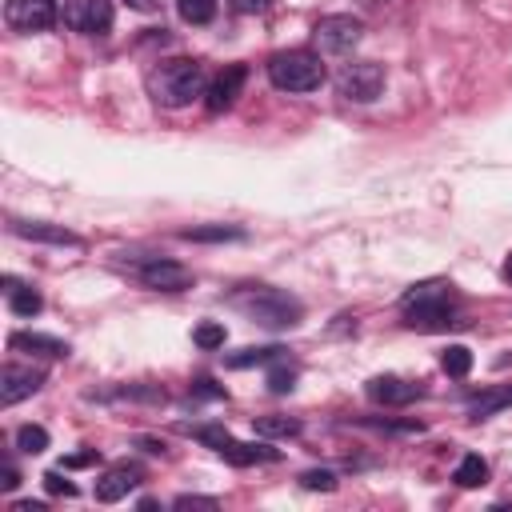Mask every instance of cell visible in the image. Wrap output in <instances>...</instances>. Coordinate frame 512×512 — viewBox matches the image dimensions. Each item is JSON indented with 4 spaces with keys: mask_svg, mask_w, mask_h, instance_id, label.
I'll list each match as a JSON object with an SVG mask.
<instances>
[{
    "mask_svg": "<svg viewBox=\"0 0 512 512\" xmlns=\"http://www.w3.org/2000/svg\"><path fill=\"white\" fill-rule=\"evenodd\" d=\"M400 308H404V324L416 332H444V328L460 324L456 304H452V284H444V280L416 284L412 292H404Z\"/></svg>",
    "mask_w": 512,
    "mask_h": 512,
    "instance_id": "cell-1",
    "label": "cell"
},
{
    "mask_svg": "<svg viewBox=\"0 0 512 512\" xmlns=\"http://www.w3.org/2000/svg\"><path fill=\"white\" fill-rule=\"evenodd\" d=\"M148 88H152L156 104H164V108H188L192 100L204 96L208 76H204V64L200 60L176 56V60H160V68L148 76Z\"/></svg>",
    "mask_w": 512,
    "mask_h": 512,
    "instance_id": "cell-2",
    "label": "cell"
},
{
    "mask_svg": "<svg viewBox=\"0 0 512 512\" xmlns=\"http://www.w3.org/2000/svg\"><path fill=\"white\" fill-rule=\"evenodd\" d=\"M232 304H236L248 320H256L260 328H272V332L296 328L300 316H304V304H300L296 296H288V292H280V288H268V284H248V288L232 292Z\"/></svg>",
    "mask_w": 512,
    "mask_h": 512,
    "instance_id": "cell-3",
    "label": "cell"
},
{
    "mask_svg": "<svg viewBox=\"0 0 512 512\" xmlns=\"http://www.w3.org/2000/svg\"><path fill=\"white\" fill-rule=\"evenodd\" d=\"M268 80H272V88H280V92H316V88L324 84L320 52H312V48L276 52V56L268 60Z\"/></svg>",
    "mask_w": 512,
    "mask_h": 512,
    "instance_id": "cell-4",
    "label": "cell"
},
{
    "mask_svg": "<svg viewBox=\"0 0 512 512\" xmlns=\"http://www.w3.org/2000/svg\"><path fill=\"white\" fill-rule=\"evenodd\" d=\"M360 36H364V24H360L356 16H348V12L320 16L316 28H312V44H316V52H328V56H344V52H352V48L360 44Z\"/></svg>",
    "mask_w": 512,
    "mask_h": 512,
    "instance_id": "cell-5",
    "label": "cell"
},
{
    "mask_svg": "<svg viewBox=\"0 0 512 512\" xmlns=\"http://www.w3.org/2000/svg\"><path fill=\"white\" fill-rule=\"evenodd\" d=\"M336 92L352 104H372L384 92V68L376 60H352L336 72Z\"/></svg>",
    "mask_w": 512,
    "mask_h": 512,
    "instance_id": "cell-6",
    "label": "cell"
},
{
    "mask_svg": "<svg viewBox=\"0 0 512 512\" xmlns=\"http://www.w3.org/2000/svg\"><path fill=\"white\" fill-rule=\"evenodd\" d=\"M64 24L72 32H84V36H104L112 28V0H64L60 8Z\"/></svg>",
    "mask_w": 512,
    "mask_h": 512,
    "instance_id": "cell-7",
    "label": "cell"
},
{
    "mask_svg": "<svg viewBox=\"0 0 512 512\" xmlns=\"http://www.w3.org/2000/svg\"><path fill=\"white\" fill-rule=\"evenodd\" d=\"M136 280L152 292H184L192 288V272L168 256H148L144 264H136Z\"/></svg>",
    "mask_w": 512,
    "mask_h": 512,
    "instance_id": "cell-8",
    "label": "cell"
},
{
    "mask_svg": "<svg viewBox=\"0 0 512 512\" xmlns=\"http://www.w3.org/2000/svg\"><path fill=\"white\" fill-rule=\"evenodd\" d=\"M4 20L12 32H48L56 24V4L52 0H8L4 4Z\"/></svg>",
    "mask_w": 512,
    "mask_h": 512,
    "instance_id": "cell-9",
    "label": "cell"
},
{
    "mask_svg": "<svg viewBox=\"0 0 512 512\" xmlns=\"http://www.w3.org/2000/svg\"><path fill=\"white\" fill-rule=\"evenodd\" d=\"M40 388H44V372L40 368H28V364H4L0 368V404L4 408L20 404L24 396H32Z\"/></svg>",
    "mask_w": 512,
    "mask_h": 512,
    "instance_id": "cell-10",
    "label": "cell"
},
{
    "mask_svg": "<svg viewBox=\"0 0 512 512\" xmlns=\"http://www.w3.org/2000/svg\"><path fill=\"white\" fill-rule=\"evenodd\" d=\"M368 400H376V404H384V408H404V404H412V400H420L424 396V388L416 384V380H404V376H372L368 380Z\"/></svg>",
    "mask_w": 512,
    "mask_h": 512,
    "instance_id": "cell-11",
    "label": "cell"
},
{
    "mask_svg": "<svg viewBox=\"0 0 512 512\" xmlns=\"http://www.w3.org/2000/svg\"><path fill=\"white\" fill-rule=\"evenodd\" d=\"M244 80H248V68H244V64H228V68L208 84V92H204V108H208L212 116L224 112V108H232L236 96H240V88H244Z\"/></svg>",
    "mask_w": 512,
    "mask_h": 512,
    "instance_id": "cell-12",
    "label": "cell"
},
{
    "mask_svg": "<svg viewBox=\"0 0 512 512\" xmlns=\"http://www.w3.org/2000/svg\"><path fill=\"white\" fill-rule=\"evenodd\" d=\"M140 480H144V468H140V464H112V468L96 480V500H100V504H116V500H124Z\"/></svg>",
    "mask_w": 512,
    "mask_h": 512,
    "instance_id": "cell-13",
    "label": "cell"
},
{
    "mask_svg": "<svg viewBox=\"0 0 512 512\" xmlns=\"http://www.w3.org/2000/svg\"><path fill=\"white\" fill-rule=\"evenodd\" d=\"M16 236L24 240H40V244H60V248H80V236L68 232L64 224H44V220H12L8 224Z\"/></svg>",
    "mask_w": 512,
    "mask_h": 512,
    "instance_id": "cell-14",
    "label": "cell"
},
{
    "mask_svg": "<svg viewBox=\"0 0 512 512\" xmlns=\"http://www.w3.org/2000/svg\"><path fill=\"white\" fill-rule=\"evenodd\" d=\"M220 456H224L228 464H236V468H248V464H276V460H280L276 448H268V444H244V440H232V436L220 444Z\"/></svg>",
    "mask_w": 512,
    "mask_h": 512,
    "instance_id": "cell-15",
    "label": "cell"
},
{
    "mask_svg": "<svg viewBox=\"0 0 512 512\" xmlns=\"http://www.w3.org/2000/svg\"><path fill=\"white\" fill-rule=\"evenodd\" d=\"M4 300H8V308H12L16 316H36V312L44 308L40 292H36L32 284L16 280V276H4Z\"/></svg>",
    "mask_w": 512,
    "mask_h": 512,
    "instance_id": "cell-16",
    "label": "cell"
},
{
    "mask_svg": "<svg viewBox=\"0 0 512 512\" xmlns=\"http://www.w3.org/2000/svg\"><path fill=\"white\" fill-rule=\"evenodd\" d=\"M8 344H12V348H20V352H32V356H48V360L68 356V344H64V340H56V336H44V332H16Z\"/></svg>",
    "mask_w": 512,
    "mask_h": 512,
    "instance_id": "cell-17",
    "label": "cell"
},
{
    "mask_svg": "<svg viewBox=\"0 0 512 512\" xmlns=\"http://www.w3.org/2000/svg\"><path fill=\"white\" fill-rule=\"evenodd\" d=\"M504 408H512V384H500V388H488L484 396H476L472 408H468V416L472 420H488V416H496Z\"/></svg>",
    "mask_w": 512,
    "mask_h": 512,
    "instance_id": "cell-18",
    "label": "cell"
},
{
    "mask_svg": "<svg viewBox=\"0 0 512 512\" xmlns=\"http://www.w3.org/2000/svg\"><path fill=\"white\" fill-rule=\"evenodd\" d=\"M452 480H456L460 488H480V484L488 480V460H484V456H476V452L460 456V464H456Z\"/></svg>",
    "mask_w": 512,
    "mask_h": 512,
    "instance_id": "cell-19",
    "label": "cell"
},
{
    "mask_svg": "<svg viewBox=\"0 0 512 512\" xmlns=\"http://www.w3.org/2000/svg\"><path fill=\"white\" fill-rule=\"evenodd\" d=\"M184 240H200V244H220V240H244V228L236 224H208V228H184Z\"/></svg>",
    "mask_w": 512,
    "mask_h": 512,
    "instance_id": "cell-20",
    "label": "cell"
},
{
    "mask_svg": "<svg viewBox=\"0 0 512 512\" xmlns=\"http://www.w3.org/2000/svg\"><path fill=\"white\" fill-rule=\"evenodd\" d=\"M284 352H288V348H280V344H268V348H240V352H232V356H228V368H248V364H276Z\"/></svg>",
    "mask_w": 512,
    "mask_h": 512,
    "instance_id": "cell-21",
    "label": "cell"
},
{
    "mask_svg": "<svg viewBox=\"0 0 512 512\" xmlns=\"http://www.w3.org/2000/svg\"><path fill=\"white\" fill-rule=\"evenodd\" d=\"M252 428H256V436H276V440L300 436V420H292V416H256Z\"/></svg>",
    "mask_w": 512,
    "mask_h": 512,
    "instance_id": "cell-22",
    "label": "cell"
},
{
    "mask_svg": "<svg viewBox=\"0 0 512 512\" xmlns=\"http://www.w3.org/2000/svg\"><path fill=\"white\" fill-rule=\"evenodd\" d=\"M440 368H444L448 376L464 380V376L472 372V352H468L464 344H448V348H444V356H440Z\"/></svg>",
    "mask_w": 512,
    "mask_h": 512,
    "instance_id": "cell-23",
    "label": "cell"
},
{
    "mask_svg": "<svg viewBox=\"0 0 512 512\" xmlns=\"http://www.w3.org/2000/svg\"><path fill=\"white\" fill-rule=\"evenodd\" d=\"M224 340H228V332H224V324H216V320H204V324H196V332H192V344H196L200 352H216V348H224Z\"/></svg>",
    "mask_w": 512,
    "mask_h": 512,
    "instance_id": "cell-24",
    "label": "cell"
},
{
    "mask_svg": "<svg viewBox=\"0 0 512 512\" xmlns=\"http://www.w3.org/2000/svg\"><path fill=\"white\" fill-rule=\"evenodd\" d=\"M176 12L184 24H208L216 16V0H176Z\"/></svg>",
    "mask_w": 512,
    "mask_h": 512,
    "instance_id": "cell-25",
    "label": "cell"
},
{
    "mask_svg": "<svg viewBox=\"0 0 512 512\" xmlns=\"http://www.w3.org/2000/svg\"><path fill=\"white\" fill-rule=\"evenodd\" d=\"M16 448L28 456H40L48 448V432L40 424H24V428H16Z\"/></svg>",
    "mask_w": 512,
    "mask_h": 512,
    "instance_id": "cell-26",
    "label": "cell"
},
{
    "mask_svg": "<svg viewBox=\"0 0 512 512\" xmlns=\"http://www.w3.org/2000/svg\"><path fill=\"white\" fill-rule=\"evenodd\" d=\"M268 388H272V392H292V388H296V368L284 364V356H280L276 368L268 372Z\"/></svg>",
    "mask_w": 512,
    "mask_h": 512,
    "instance_id": "cell-27",
    "label": "cell"
},
{
    "mask_svg": "<svg viewBox=\"0 0 512 512\" xmlns=\"http://www.w3.org/2000/svg\"><path fill=\"white\" fill-rule=\"evenodd\" d=\"M300 484H304V488H320V492H332V488H336V476H332L328 468H312V472H304V476H300Z\"/></svg>",
    "mask_w": 512,
    "mask_h": 512,
    "instance_id": "cell-28",
    "label": "cell"
},
{
    "mask_svg": "<svg viewBox=\"0 0 512 512\" xmlns=\"http://www.w3.org/2000/svg\"><path fill=\"white\" fill-rule=\"evenodd\" d=\"M60 472H64V468H60ZM60 472H44V488H48L52 496H76V484L64 480Z\"/></svg>",
    "mask_w": 512,
    "mask_h": 512,
    "instance_id": "cell-29",
    "label": "cell"
},
{
    "mask_svg": "<svg viewBox=\"0 0 512 512\" xmlns=\"http://www.w3.org/2000/svg\"><path fill=\"white\" fill-rule=\"evenodd\" d=\"M96 460H100V456L88 448V452H72V456H64L60 468H88V464H96Z\"/></svg>",
    "mask_w": 512,
    "mask_h": 512,
    "instance_id": "cell-30",
    "label": "cell"
},
{
    "mask_svg": "<svg viewBox=\"0 0 512 512\" xmlns=\"http://www.w3.org/2000/svg\"><path fill=\"white\" fill-rule=\"evenodd\" d=\"M192 392H196V396H208V400H220V396H224V388H216V384H212V380H208V376H200V380H196V388H192Z\"/></svg>",
    "mask_w": 512,
    "mask_h": 512,
    "instance_id": "cell-31",
    "label": "cell"
},
{
    "mask_svg": "<svg viewBox=\"0 0 512 512\" xmlns=\"http://www.w3.org/2000/svg\"><path fill=\"white\" fill-rule=\"evenodd\" d=\"M176 508H216L212 496H176Z\"/></svg>",
    "mask_w": 512,
    "mask_h": 512,
    "instance_id": "cell-32",
    "label": "cell"
},
{
    "mask_svg": "<svg viewBox=\"0 0 512 512\" xmlns=\"http://www.w3.org/2000/svg\"><path fill=\"white\" fill-rule=\"evenodd\" d=\"M16 484H20V472H16V464H4V480H0V488H4V492H12Z\"/></svg>",
    "mask_w": 512,
    "mask_h": 512,
    "instance_id": "cell-33",
    "label": "cell"
},
{
    "mask_svg": "<svg viewBox=\"0 0 512 512\" xmlns=\"http://www.w3.org/2000/svg\"><path fill=\"white\" fill-rule=\"evenodd\" d=\"M272 0H236V8H244V12H264Z\"/></svg>",
    "mask_w": 512,
    "mask_h": 512,
    "instance_id": "cell-34",
    "label": "cell"
},
{
    "mask_svg": "<svg viewBox=\"0 0 512 512\" xmlns=\"http://www.w3.org/2000/svg\"><path fill=\"white\" fill-rule=\"evenodd\" d=\"M128 4H132L136 12H152V8H156V0H128Z\"/></svg>",
    "mask_w": 512,
    "mask_h": 512,
    "instance_id": "cell-35",
    "label": "cell"
},
{
    "mask_svg": "<svg viewBox=\"0 0 512 512\" xmlns=\"http://www.w3.org/2000/svg\"><path fill=\"white\" fill-rule=\"evenodd\" d=\"M504 280H508V284H512V252H508V256H504Z\"/></svg>",
    "mask_w": 512,
    "mask_h": 512,
    "instance_id": "cell-36",
    "label": "cell"
}]
</instances>
